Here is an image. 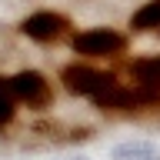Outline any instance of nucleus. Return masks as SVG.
I'll return each mask as SVG.
<instances>
[{
	"label": "nucleus",
	"instance_id": "nucleus-6",
	"mask_svg": "<svg viewBox=\"0 0 160 160\" xmlns=\"http://www.w3.org/2000/svg\"><path fill=\"white\" fill-rule=\"evenodd\" d=\"M130 27L137 33H147V30H160V0H150L130 17Z\"/></svg>",
	"mask_w": 160,
	"mask_h": 160
},
{
	"label": "nucleus",
	"instance_id": "nucleus-3",
	"mask_svg": "<svg viewBox=\"0 0 160 160\" xmlns=\"http://www.w3.org/2000/svg\"><path fill=\"white\" fill-rule=\"evenodd\" d=\"M7 90H10V97H13V103H27V107H43L50 100V83L37 70H20V73H13V77L7 80Z\"/></svg>",
	"mask_w": 160,
	"mask_h": 160
},
{
	"label": "nucleus",
	"instance_id": "nucleus-2",
	"mask_svg": "<svg viewBox=\"0 0 160 160\" xmlns=\"http://www.w3.org/2000/svg\"><path fill=\"white\" fill-rule=\"evenodd\" d=\"M123 47H127L123 33L110 27H93L73 37V50L80 57H113V53H123Z\"/></svg>",
	"mask_w": 160,
	"mask_h": 160
},
{
	"label": "nucleus",
	"instance_id": "nucleus-1",
	"mask_svg": "<svg viewBox=\"0 0 160 160\" xmlns=\"http://www.w3.org/2000/svg\"><path fill=\"white\" fill-rule=\"evenodd\" d=\"M60 80H63V87H67L70 93L93 97V100L113 87V77H110V73H103V70H93V67H83V63H70V67H63Z\"/></svg>",
	"mask_w": 160,
	"mask_h": 160
},
{
	"label": "nucleus",
	"instance_id": "nucleus-5",
	"mask_svg": "<svg viewBox=\"0 0 160 160\" xmlns=\"http://www.w3.org/2000/svg\"><path fill=\"white\" fill-rule=\"evenodd\" d=\"M130 73L137 77V87L150 90L160 97V57H143V60H133Z\"/></svg>",
	"mask_w": 160,
	"mask_h": 160
},
{
	"label": "nucleus",
	"instance_id": "nucleus-4",
	"mask_svg": "<svg viewBox=\"0 0 160 160\" xmlns=\"http://www.w3.org/2000/svg\"><path fill=\"white\" fill-rule=\"evenodd\" d=\"M67 17L63 13H53V10H37V13H30L23 23H20V30H23V37L37 40V43H47V40H57L63 30H67Z\"/></svg>",
	"mask_w": 160,
	"mask_h": 160
},
{
	"label": "nucleus",
	"instance_id": "nucleus-8",
	"mask_svg": "<svg viewBox=\"0 0 160 160\" xmlns=\"http://www.w3.org/2000/svg\"><path fill=\"white\" fill-rule=\"evenodd\" d=\"M13 110H17V103H13V97H10V90H7V80H3L0 83V127L13 120Z\"/></svg>",
	"mask_w": 160,
	"mask_h": 160
},
{
	"label": "nucleus",
	"instance_id": "nucleus-7",
	"mask_svg": "<svg viewBox=\"0 0 160 160\" xmlns=\"http://www.w3.org/2000/svg\"><path fill=\"white\" fill-rule=\"evenodd\" d=\"M113 160H160V153H157L153 143L133 140V143H120V147L113 150Z\"/></svg>",
	"mask_w": 160,
	"mask_h": 160
}]
</instances>
